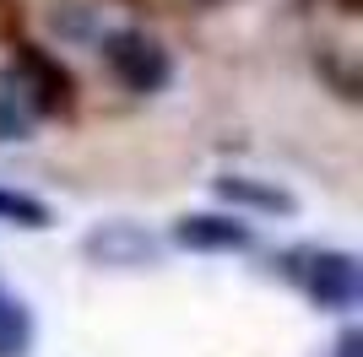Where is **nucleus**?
<instances>
[{
	"mask_svg": "<svg viewBox=\"0 0 363 357\" xmlns=\"http://www.w3.org/2000/svg\"><path fill=\"white\" fill-rule=\"evenodd\" d=\"M104 65L114 71L125 92H163L174 65H168V49H157L147 33H108L104 38Z\"/></svg>",
	"mask_w": 363,
	"mask_h": 357,
	"instance_id": "nucleus-1",
	"label": "nucleus"
},
{
	"mask_svg": "<svg viewBox=\"0 0 363 357\" xmlns=\"http://www.w3.org/2000/svg\"><path fill=\"white\" fill-rule=\"evenodd\" d=\"M6 76L22 87V98L33 103V114H60V108H71V71H65L60 60H49L38 44H16Z\"/></svg>",
	"mask_w": 363,
	"mask_h": 357,
	"instance_id": "nucleus-2",
	"label": "nucleus"
},
{
	"mask_svg": "<svg viewBox=\"0 0 363 357\" xmlns=\"http://www.w3.org/2000/svg\"><path fill=\"white\" fill-rule=\"evenodd\" d=\"M303 293L315 298L320 309H352L363 293V271H358V254L347 249H320L309 254V266L298 271Z\"/></svg>",
	"mask_w": 363,
	"mask_h": 357,
	"instance_id": "nucleus-3",
	"label": "nucleus"
},
{
	"mask_svg": "<svg viewBox=\"0 0 363 357\" xmlns=\"http://www.w3.org/2000/svg\"><path fill=\"white\" fill-rule=\"evenodd\" d=\"M92 266H108V271H141L157 260V238L147 233L141 222H104L82 238Z\"/></svg>",
	"mask_w": 363,
	"mask_h": 357,
	"instance_id": "nucleus-4",
	"label": "nucleus"
},
{
	"mask_svg": "<svg viewBox=\"0 0 363 357\" xmlns=\"http://www.w3.org/2000/svg\"><path fill=\"white\" fill-rule=\"evenodd\" d=\"M174 244L201 249V254H233V249H250L255 233H250V222H233V217H217V211H190V217L174 222Z\"/></svg>",
	"mask_w": 363,
	"mask_h": 357,
	"instance_id": "nucleus-5",
	"label": "nucleus"
},
{
	"mask_svg": "<svg viewBox=\"0 0 363 357\" xmlns=\"http://www.w3.org/2000/svg\"><path fill=\"white\" fill-rule=\"evenodd\" d=\"M217 195H223L228 206L282 211V217H293V211H298V200H293L288 190H277V184H260V178H244V174H223V178H217Z\"/></svg>",
	"mask_w": 363,
	"mask_h": 357,
	"instance_id": "nucleus-6",
	"label": "nucleus"
},
{
	"mask_svg": "<svg viewBox=\"0 0 363 357\" xmlns=\"http://www.w3.org/2000/svg\"><path fill=\"white\" fill-rule=\"evenodd\" d=\"M33 341V314L22 298L0 293V357H22Z\"/></svg>",
	"mask_w": 363,
	"mask_h": 357,
	"instance_id": "nucleus-7",
	"label": "nucleus"
},
{
	"mask_svg": "<svg viewBox=\"0 0 363 357\" xmlns=\"http://www.w3.org/2000/svg\"><path fill=\"white\" fill-rule=\"evenodd\" d=\"M33 103L22 98V87H16L11 76H0V141H28L33 135Z\"/></svg>",
	"mask_w": 363,
	"mask_h": 357,
	"instance_id": "nucleus-8",
	"label": "nucleus"
},
{
	"mask_svg": "<svg viewBox=\"0 0 363 357\" xmlns=\"http://www.w3.org/2000/svg\"><path fill=\"white\" fill-rule=\"evenodd\" d=\"M0 217H16L22 227H49V206L33 200V195H16V190H0Z\"/></svg>",
	"mask_w": 363,
	"mask_h": 357,
	"instance_id": "nucleus-9",
	"label": "nucleus"
},
{
	"mask_svg": "<svg viewBox=\"0 0 363 357\" xmlns=\"http://www.w3.org/2000/svg\"><path fill=\"white\" fill-rule=\"evenodd\" d=\"M336 357H363V330H342L336 336Z\"/></svg>",
	"mask_w": 363,
	"mask_h": 357,
	"instance_id": "nucleus-10",
	"label": "nucleus"
},
{
	"mask_svg": "<svg viewBox=\"0 0 363 357\" xmlns=\"http://www.w3.org/2000/svg\"><path fill=\"white\" fill-rule=\"evenodd\" d=\"M0 293H6V287H0Z\"/></svg>",
	"mask_w": 363,
	"mask_h": 357,
	"instance_id": "nucleus-11",
	"label": "nucleus"
}]
</instances>
